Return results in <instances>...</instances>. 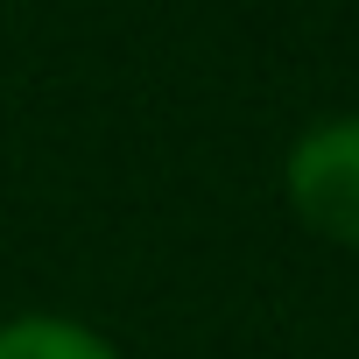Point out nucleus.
<instances>
[{
  "label": "nucleus",
  "mask_w": 359,
  "mask_h": 359,
  "mask_svg": "<svg viewBox=\"0 0 359 359\" xmlns=\"http://www.w3.org/2000/svg\"><path fill=\"white\" fill-rule=\"evenodd\" d=\"M289 205L310 233L359 247V113L352 120H324L289 148Z\"/></svg>",
  "instance_id": "1"
},
{
  "label": "nucleus",
  "mask_w": 359,
  "mask_h": 359,
  "mask_svg": "<svg viewBox=\"0 0 359 359\" xmlns=\"http://www.w3.org/2000/svg\"><path fill=\"white\" fill-rule=\"evenodd\" d=\"M0 359H120V345L99 338V331L78 324V317L29 310V317H8V324H0Z\"/></svg>",
  "instance_id": "2"
}]
</instances>
